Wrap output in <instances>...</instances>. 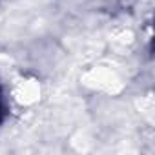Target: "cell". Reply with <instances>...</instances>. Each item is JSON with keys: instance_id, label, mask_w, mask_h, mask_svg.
Masks as SVG:
<instances>
[{"instance_id": "obj_1", "label": "cell", "mask_w": 155, "mask_h": 155, "mask_svg": "<svg viewBox=\"0 0 155 155\" xmlns=\"http://www.w3.org/2000/svg\"><path fill=\"white\" fill-rule=\"evenodd\" d=\"M2 115H4V104H2V93H0V120H2Z\"/></svg>"}]
</instances>
